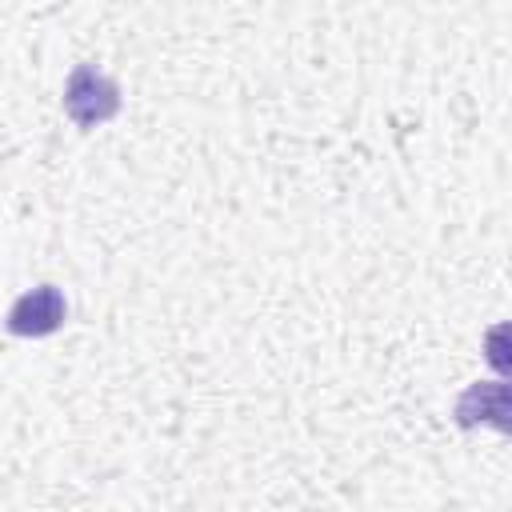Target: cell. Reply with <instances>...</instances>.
Here are the masks:
<instances>
[{"label":"cell","instance_id":"6da1fadb","mask_svg":"<svg viewBox=\"0 0 512 512\" xmlns=\"http://www.w3.org/2000/svg\"><path fill=\"white\" fill-rule=\"evenodd\" d=\"M64 112L80 124V128H92V124H104L108 116L120 112V88L96 72L92 64H76L68 84H64Z\"/></svg>","mask_w":512,"mask_h":512},{"label":"cell","instance_id":"7a4b0ae2","mask_svg":"<svg viewBox=\"0 0 512 512\" xmlns=\"http://www.w3.org/2000/svg\"><path fill=\"white\" fill-rule=\"evenodd\" d=\"M64 316H68L64 292L56 284H40L8 308V332L12 336H48L64 324Z\"/></svg>","mask_w":512,"mask_h":512}]
</instances>
